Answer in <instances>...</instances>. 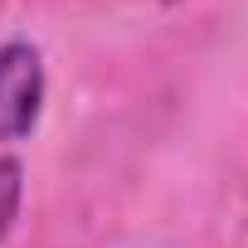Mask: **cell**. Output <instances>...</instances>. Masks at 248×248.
<instances>
[{"label": "cell", "instance_id": "1", "mask_svg": "<svg viewBox=\"0 0 248 248\" xmlns=\"http://www.w3.org/2000/svg\"><path fill=\"white\" fill-rule=\"evenodd\" d=\"M44 102V63L30 39L0 44V141H20L34 132Z\"/></svg>", "mask_w": 248, "mask_h": 248}, {"label": "cell", "instance_id": "2", "mask_svg": "<svg viewBox=\"0 0 248 248\" xmlns=\"http://www.w3.org/2000/svg\"><path fill=\"white\" fill-rule=\"evenodd\" d=\"M20 200H25V166L15 156H0V243H5V233L15 229Z\"/></svg>", "mask_w": 248, "mask_h": 248}]
</instances>
